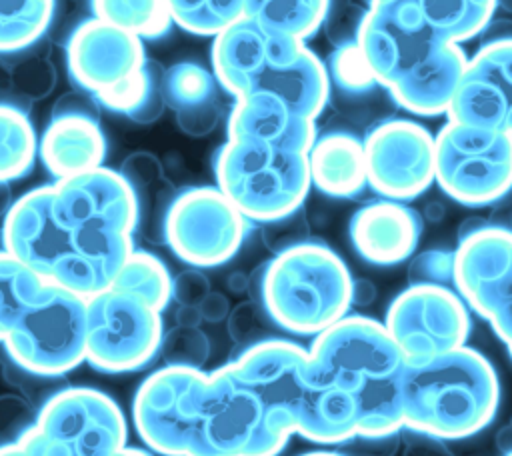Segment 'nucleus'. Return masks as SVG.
Listing matches in <instances>:
<instances>
[{"instance_id": "nucleus-1", "label": "nucleus", "mask_w": 512, "mask_h": 456, "mask_svg": "<svg viewBox=\"0 0 512 456\" xmlns=\"http://www.w3.org/2000/svg\"><path fill=\"white\" fill-rule=\"evenodd\" d=\"M138 204L112 168L58 178L16 198L2 222V248L34 272L90 298L110 288L134 250Z\"/></svg>"}, {"instance_id": "nucleus-2", "label": "nucleus", "mask_w": 512, "mask_h": 456, "mask_svg": "<svg viewBox=\"0 0 512 456\" xmlns=\"http://www.w3.org/2000/svg\"><path fill=\"white\" fill-rule=\"evenodd\" d=\"M314 376L348 392L358 408V436H384L404 428V354L386 326L368 316H344L310 350Z\"/></svg>"}, {"instance_id": "nucleus-3", "label": "nucleus", "mask_w": 512, "mask_h": 456, "mask_svg": "<svg viewBox=\"0 0 512 456\" xmlns=\"http://www.w3.org/2000/svg\"><path fill=\"white\" fill-rule=\"evenodd\" d=\"M212 72L234 98L266 92L316 120L330 102L326 64L294 36L240 18L214 36Z\"/></svg>"}, {"instance_id": "nucleus-4", "label": "nucleus", "mask_w": 512, "mask_h": 456, "mask_svg": "<svg viewBox=\"0 0 512 456\" xmlns=\"http://www.w3.org/2000/svg\"><path fill=\"white\" fill-rule=\"evenodd\" d=\"M404 428L440 440H460L492 422L500 384L492 364L474 348L406 362L402 376Z\"/></svg>"}, {"instance_id": "nucleus-5", "label": "nucleus", "mask_w": 512, "mask_h": 456, "mask_svg": "<svg viewBox=\"0 0 512 456\" xmlns=\"http://www.w3.org/2000/svg\"><path fill=\"white\" fill-rule=\"evenodd\" d=\"M74 82L108 110L150 124L164 112V70L146 58L142 38L100 18L74 28L66 44Z\"/></svg>"}, {"instance_id": "nucleus-6", "label": "nucleus", "mask_w": 512, "mask_h": 456, "mask_svg": "<svg viewBox=\"0 0 512 456\" xmlns=\"http://www.w3.org/2000/svg\"><path fill=\"white\" fill-rule=\"evenodd\" d=\"M290 434L292 420L268 410L228 364L208 374L198 370L186 456H276Z\"/></svg>"}, {"instance_id": "nucleus-7", "label": "nucleus", "mask_w": 512, "mask_h": 456, "mask_svg": "<svg viewBox=\"0 0 512 456\" xmlns=\"http://www.w3.org/2000/svg\"><path fill=\"white\" fill-rule=\"evenodd\" d=\"M350 290L344 260L326 244L308 240L264 264L258 302L282 330L316 336L346 316Z\"/></svg>"}, {"instance_id": "nucleus-8", "label": "nucleus", "mask_w": 512, "mask_h": 456, "mask_svg": "<svg viewBox=\"0 0 512 456\" xmlns=\"http://www.w3.org/2000/svg\"><path fill=\"white\" fill-rule=\"evenodd\" d=\"M214 176L240 214L260 224L298 210L312 186L308 152L248 140L218 148Z\"/></svg>"}, {"instance_id": "nucleus-9", "label": "nucleus", "mask_w": 512, "mask_h": 456, "mask_svg": "<svg viewBox=\"0 0 512 456\" xmlns=\"http://www.w3.org/2000/svg\"><path fill=\"white\" fill-rule=\"evenodd\" d=\"M8 360L38 378H58L84 362L86 298L46 284L40 298L4 336Z\"/></svg>"}, {"instance_id": "nucleus-10", "label": "nucleus", "mask_w": 512, "mask_h": 456, "mask_svg": "<svg viewBox=\"0 0 512 456\" xmlns=\"http://www.w3.org/2000/svg\"><path fill=\"white\" fill-rule=\"evenodd\" d=\"M434 150V180L452 200L488 206L512 190V134L448 120Z\"/></svg>"}, {"instance_id": "nucleus-11", "label": "nucleus", "mask_w": 512, "mask_h": 456, "mask_svg": "<svg viewBox=\"0 0 512 456\" xmlns=\"http://www.w3.org/2000/svg\"><path fill=\"white\" fill-rule=\"evenodd\" d=\"M32 428L46 456H114L128 440L120 406L108 394L86 386L50 394Z\"/></svg>"}, {"instance_id": "nucleus-12", "label": "nucleus", "mask_w": 512, "mask_h": 456, "mask_svg": "<svg viewBox=\"0 0 512 456\" xmlns=\"http://www.w3.org/2000/svg\"><path fill=\"white\" fill-rule=\"evenodd\" d=\"M162 316L144 302L106 288L86 298L84 360L110 374L144 368L160 348Z\"/></svg>"}, {"instance_id": "nucleus-13", "label": "nucleus", "mask_w": 512, "mask_h": 456, "mask_svg": "<svg viewBox=\"0 0 512 456\" xmlns=\"http://www.w3.org/2000/svg\"><path fill=\"white\" fill-rule=\"evenodd\" d=\"M246 230L248 220L218 186H196L174 196L164 222V242L180 260L212 268L238 252Z\"/></svg>"}, {"instance_id": "nucleus-14", "label": "nucleus", "mask_w": 512, "mask_h": 456, "mask_svg": "<svg viewBox=\"0 0 512 456\" xmlns=\"http://www.w3.org/2000/svg\"><path fill=\"white\" fill-rule=\"evenodd\" d=\"M388 334L406 362H420L466 344L470 316L464 300L448 286L410 284L388 306Z\"/></svg>"}, {"instance_id": "nucleus-15", "label": "nucleus", "mask_w": 512, "mask_h": 456, "mask_svg": "<svg viewBox=\"0 0 512 456\" xmlns=\"http://www.w3.org/2000/svg\"><path fill=\"white\" fill-rule=\"evenodd\" d=\"M368 184L388 200H412L434 180L436 150L428 128L406 118H386L364 136Z\"/></svg>"}, {"instance_id": "nucleus-16", "label": "nucleus", "mask_w": 512, "mask_h": 456, "mask_svg": "<svg viewBox=\"0 0 512 456\" xmlns=\"http://www.w3.org/2000/svg\"><path fill=\"white\" fill-rule=\"evenodd\" d=\"M198 368L164 366L138 386L132 418L140 438L162 456H186Z\"/></svg>"}, {"instance_id": "nucleus-17", "label": "nucleus", "mask_w": 512, "mask_h": 456, "mask_svg": "<svg viewBox=\"0 0 512 456\" xmlns=\"http://www.w3.org/2000/svg\"><path fill=\"white\" fill-rule=\"evenodd\" d=\"M448 120L512 134V40L484 44L468 58Z\"/></svg>"}, {"instance_id": "nucleus-18", "label": "nucleus", "mask_w": 512, "mask_h": 456, "mask_svg": "<svg viewBox=\"0 0 512 456\" xmlns=\"http://www.w3.org/2000/svg\"><path fill=\"white\" fill-rule=\"evenodd\" d=\"M368 8L394 26L440 44H460L492 20L496 0H370Z\"/></svg>"}, {"instance_id": "nucleus-19", "label": "nucleus", "mask_w": 512, "mask_h": 456, "mask_svg": "<svg viewBox=\"0 0 512 456\" xmlns=\"http://www.w3.org/2000/svg\"><path fill=\"white\" fill-rule=\"evenodd\" d=\"M420 234L422 216L398 200L386 198L364 204L350 218L354 250L378 266L404 262L418 246Z\"/></svg>"}, {"instance_id": "nucleus-20", "label": "nucleus", "mask_w": 512, "mask_h": 456, "mask_svg": "<svg viewBox=\"0 0 512 456\" xmlns=\"http://www.w3.org/2000/svg\"><path fill=\"white\" fill-rule=\"evenodd\" d=\"M228 140L262 142L308 152L316 140V122L274 94L256 92L234 98L226 122Z\"/></svg>"}, {"instance_id": "nucleus-21", "label": "nucleus", "mask_w": 512, "mask_h": 456, "mask_svg": "<svg viewBox=\"0 0 512 456\" xmlns=\"http://www.w3.org/2000/svg\"><path fill=\"white\" fill-rule=\"evenodd\" d=\"M468 56L458 44H442L426 62L388 88L394 102L418 116H438L448 106L462 80Z\"/></svg>"}, {"instance_id": "nucleus-22", "label": "nucleus", "mask_w": 512, "mask_h": 456, "mask_svg": "<svg viewBox=\"0 0 512 456\" xmlns=\"http://www.w3.org/2000/svg\"><path fill=\"white\" fill-rule=\"evenodd\" d=\"M38 152L56 180L68 178L102 166L106 138L98 118L52 116L38 142Z\"/></svg>"}, {"instance_id": "nucleus-23", "label": "nucleus", "mask_w": 512, "mask_h": 456, "mask_svg": "<svg viewBox=\"0 0 512 456\" xmlns=\"http://www.w3.org/2000/svg\"><path fill=\"white\" fill-rule=\"evenodd\" d=\"M164 100L178 128L194 138L210 134L222 116L218 80L198 62H176L164 70Z\"/></svg>"}, {"instance_id": "nucleus-24", "label": "nucleus", "mask_w": 512, "mask_h": 456, "mask_svg": "<svg viewBox=\"0 0 512 456\" xmlns=\"http://www.w3.org/2000/svg\"><path fill=\"white\" fill-rule=\"evenodd\" d=\"M310 182L326 196L352 198L368 184L364 142L346 130L316 136L308 150Z\"/></svg>"}, {"instance_id": "nucleus-25", "label": "nucleus", "mask_w": 512, "mask_h": 456, "mask_svg": "<svg viewBox=\"0 0 512 456\" xmlns=\"http://www.w3.org/2000/svg\"><path fill=\"white\" fill-rule=\"evenodd\" d=\"M328 0H244V18L256 26L306 40L322 28Z\"/></svg>"}, {"instance_id": "nucleus-26", "label": "nucleus", "mask_w": 512, "mask_h": 456, "mask_svg": "<svg viewBox=\"0 0 512 456\" xmlns=\"http://www.w3.org/2000/svg\"><path fill=\"white\" fill-rule=\"evenodd\" d=\"M110 288L162 312L172 298V276L166 264L152 252L132 250L116 272Z\"/></svg>"}, {"instance_id": "nucleus-27", "label": "nucleus", "mask_w": 512, "mask_h": 456, "mask_svg": "<svg viewBox=\"0 0 512 456\" xmlns=\"http://www.w3.org/2000/svg\"><path fill=\"white\" fill-rule=\"evenodd\" d=\"M38 140L22 106L0 104V182L28 174L36 160Z\"/></svg>"}, {"instance_id": "nucleus-28", "label": "nucleus", "mask_w": 512, "mask_h": 456, "mask_svg": "<svg viewBox=\"0 0 512 456\" xmlns=\"http://www.w3.org/2000/svg\"><path fill=\"white\" fill-rule=\"evenodd\" d=\"M54 0H0V54L32 46L48 28Z\"/></svg>"}, {"instance_id": "nucleus-29", "label": "nucleus", "mask_w": 512, "mask_h": 456, "mask_svg": "<svg viewBox=\"0 0 512 456\" xmlns=\"http://www.w3.org/2000/svg\"><path fill=\"white\" fill-rule=\"evenodd\" d=\"M92 12L138 38L164 36L172 24L166 0H92Z\"/></svg>"}, {"instance_id": "nucleus-30", "label": "nucleus", "mask_w": 512, "mask_h": 456, "mask_svg": "<svg viewBox=\"0 0 512 456\" xmlns=\"http://www.w3.org/2000/svg\"><path fill=\"white\" fill-rule=\"evenodd\" d=\"M170 20L198 36H216L244 18V0H166Z\"/></svg>"}, {"instance_id": "nucleus-31", "label": "nucleus", "mask_w": 512, "mask_h": 456, "mask_svg": "<svg viewBox=\"0 0 512 456\" xmlns=\"http://www.w3.org/2000/svg\"><path fill=\"white\" fill-rule=\"evenodd\" d=\"M326 62L330 92L336 90L340 96H346L348 100H360L368 98L380 88L378 80L364 62L356 44L334 48Z\"/></svg>"}, {"instance_id": "nucleus-32", "label": "nucleus", "mask_w": 512, "mask_h": 456, "mask_svg": "<svg viewBox=\"0 0 512 456\" xmlns=\"http://www.w3.org/2000/svg\"><path fill=\"white\" fill-rule=\"evenodd\" d=\"M10 72H12V88H14L16 104L38 102L48 94H52V90L56 88V80H58L56 68L50 62V58L42 54H28L20 58L10 66Z\"/></svg>"}, {"instance_id": "nucleus-33", "label": "nucleus", "mask_w": 512, "mask_h": 456, "mask_svg": "<svg viewBox=\"0 0 512 456\" xmlns=\"http://www.w3.org/2000/svg\"><path fill=\"white\" fill-rule=\"evenodd\" d=\"M158 354L166 366L200 370L210 356V340L200 328L174 326L162 334Z\"/></svg>"}, {"instance_id": "nucleus-34", "label": "nucleus", "mask_w": 512, "mask_h": 456, "mask_svg": "<svg viewBox=\"0 0 512 456\" xmlns=\"http://www.w3.org/2000/svg\"><path fill=\"white\" fill-rule=\"evenodd\" d=\"M272 324L274 322L264 310V306L252 298L230 308L226 318L228 336L234 344L244 348L272 338Z\"/></svg>"}, {"instance_id": "nucleus-35", "label": "nucleus", "mask_w": 512, "mask_h": 456, "mask_svg": "<svg viewBox=\"0 0 512 456\" xmlns=\"http://www.w3.org/2000/svg\"><path fill=\"white\" fill-rule=\"evenodd\" d=\"M366 14L368 6L358 0H328V10L322 22L328 42L334 48L356 44Z\"/></svg>"}, {"instance_id": "nucleus-36", "label": "nucleus", "mask_w": 512, "mask_h": 456, "mask_svg": "<svg viewBox=\"0 0 512 456\" xmlns=\"http://www.w3.org/2000/svg\"><path fill=\"white\" fill-rule=\"evenodd\" d=\"M260 236H262V244L274 256L308 242L310 240V224H308V216H306L304 208L300 206L298 210H294L286 216L262 222Z\"/></svg>"}, {"instance_id": "nucleus-37", "label": "nucleus", "mask_w": 512, "mask_h": 456, "mask_svg": "<svg viewBox=\"0 0 512 456\" xmlns=\"http://www.w3.org/2000/svg\"><path fill=\"white\" fill-rule=\"evenodd\" d=\"M410 284H436L448 286L454 282V250H424L408 264Z\"/></svg>"}, {"instance_id": "nucleus-38", "label": "nucleus", "mask_w": 512, "mask_h": 456, "mask_svg": "<svg viewBox=\"0 0 512 456\" xmlns=\"http://www.w3.org/2000/svg\"><path fill=\"white\" fill-rule=\"evenodd\" d=\"M36 422L32 404L14 392L0 394V442H16Z\"/></svg>"}, {"instance_id": "nucleus-39", "label": "nucleus", "mask_w": 512, "mask_h": 456, "mask_svg": "<svg viewBox=\"0 0 512 456\" xmlns=\"http://www.w3.org/2000/svg\"><path fill=\"white\" fill-rule=\"evenodd\" d=\"M118 172L132 190L164 178L162 162L158 160V156H154L152 152H144V150L128 154L122 160Z\"/></svg>"}, {"instance_id": "nucleus-40", "label": "nucleus", "mask_w": 512, "mask_h": 456, "mask_svg": "<svg viewBox=\"0 0 512 456\" xmlns=\"http://www.w3.org/2000/svg\"><path fill=\"white\" fill-rule=\"evenodd\" d=\"M210 292L208 276L198 268H188L172 278V298L184 306H198Z\"/></svg>"}, {"instance_id": "nucleus-41", "label": "nucleus", "mask_w": 512, "mask_h": 456, "mask_svg": "<svg viewBox=\"0 0 512 456\" xmlns=\"http://www.w3.org/2000/svg\"><path fill=\"white\" fill-rule=\"evenodd\" d=\"M346 444L352 456H394L400 446V432L384 436H356Z\"/></svg>"}, {"instance_id": "nucleus-42", "label": "nucleus", "mask_w": 512, "mask_h": 456, "mask_svg": "<svg viewBox=\"0 0 512 456\" xmlns=\"http://www.w3.org/2000/svg\"><path fill=\"white\" fill-rule=\"evenodd\" d=\"M98 102L88 92H68L52 106V116H90L98 118Z\"/></svg>"}, {"instance_id": "nucleus-43", "label": "nucleus", "mask_w": 512, "mask_h": 456, "mask_svg": "<svg viewBox=\"0 0 512 456\" xmlns=\"http://www.w3.org/2000/svg\"><path fill=\"white\" fill-rule=\"evenodd\" d=\"M402 456H454V454L444 444V440L430 434L412 432L406 440Z\"/></svg>"}, {"instance_id": "nucleus-44", "label": "nucleus", "mask_w": 512, "mask_h": 456, "mask_svg": "<svg viewBox=\"0 0 512 456\" xmlns=\"http://www.w3.org/2000/svg\"><path fill=\"white\" fill-rule=\"evenodd\" d=\"M202 322H210V324H218L222 320L228 318L230 312V302L222 292H208L206 298L198 304Z\"/></svg>"}, {"instance_id": "nucleus-45", "label": "nucleus", "mask_w": 512, "mask_h": 456, "mask_svg": "<svg viewBox=\"0 0 512 456\" xmlns=\"http://www.w3.org/2000/svg\"><path fill=\"white\" fill-rule=\"evenodd\" d=\"M0 456H46L34 428L26 430L16 442L0 444Z\"/></svg>"}, {"instance_id": "nucleus-46", "label": "nucleus", "mask_w": 512, "mask_h": 456, "mask_svg": "<svg viewBox=\"0 0 512 456\" xmlns=\"http://www.w3.org/2000/svg\"><path fill=\"white\" fill-rule=\"evenodd\" d=\"M478 36H480V46L512 40V20L510 18H492L482 28V32Z\"/></svg>"}, {"instance_id": "nucleus-47", "label": "nucleus", "mask_w": 512, "mask_h": 456, "mask_svg": "<svg viewBox=\"0 0 512 456\" xmlns=\"http://www.w3.org/2000/svg\"><path fill=\"white\" fill-rule=\"evenodd\" d=\"M376 286L368 278H352V290H350V302L354 306H370L376 300Z\"/></svg>"}, {"instance_id": "nucleus-48", "label": "nucleus", "mask_w": 512, "mask_h": 456, "mask_svg": "<svg viewBox=\"0 0 512 456\" xmlns=\"http://www.w3.org/2000/svg\"><path fill=\"white\" fill-rule=\"evenodd\" d=\"M174 320H176V326H184V328H200V324H202L198 306L178 304V308L174 312Z\"/></svg>"}, {"instance_id": "nucleus-49", "label": "nucleus", "mask_w": 512, "mask_h": 456, "mask_svg": "<svg viewBox=\"0 0 512 456\" xmlns=\"http://www.w3.org/2000/svg\"><path fill=\"white\" fill-rule=\"evenodd\" d=\"M14 88H12V72L10 64L0 60V104H14Z\"/></svg>"}, {"instance_id": "nucleus-50", "label": "nucleus", "mask_w": 512, "mask_h": 456, "mask_svg": "<svg viewBox=\"0 0 512 456\" xmlns=\"http://www.w3.org/2000/svg\"><path fill=\"white\" fill-rule=\"evenodd\" d=\"M226 288L232 292V294H246L250 290V274H244L240 270L228 274L226 278Z\"/></svg>"}, {"instance_id": "nucleus-51", "label": "nucleus", "mask_w": 512, "mask_h": 456, "mask_svg": "<svg viewBox=\"0 0 512 456\" xmlns=\"http://www.w3.org/2000/svg\"><path fill=\"white\" fill-rule=\"evenodd\" d=\"M488 224H490V222L484 220V218H466V220L460 224V228H458V238L462 240V238H466V236L478 232L480 228H484V226H488Z\"/></svg>"}, {"instance_id": "nucleus-52", "label": "nucleus", "mask_w": 512, "mask_h": 456, "mask_svg": "<svg viewBox=\"0 0 512 456\" xmlns=\"http://www.w3.org/2000/svg\"><path fill=\"white\" fill-rule=\"evenodd\" d=\"M496 446L502 454H508L512 452V418L510 422L496 434Z\"/></svg>"}, {"instance_id": "nucleus-53", "label": "nucleus", "mask_w": 512, "mask_h": 456, "mask_svg": "<svg viewBox=\"0 0 512 456\" xmlns=\"http://www.w3.org/2000/svg\"><path fill=\"white\" fill-rule=\"evenodd\" d=\"M12 206V190L10 182H0V216H6V212Z\"/></svg>"}, {"instance_id": "nucleus-54", "label": "nucleus", "mask_w": 512, "mask_h": 456, "mask_svg": "<svg viewBox=\"0 0 512 456\" xmlns=\"http://www.w3.org/2000/svg\"><path fill=\"white\" fill-rule=\"evenodd\" d=\"M444 212L446 210H444V206L440 202H430L426 206V210H424V218L430 220V222H438V220L444 218Z\"/></svg>"}, {"instance_id": "nucleus-55", "label": "nucleus", "mask_w": 512, "mask_h": 456, "mask_svg": "<svg viewBox=\"0 0 512 456\" xmlns=\"http://www.w3.org/2000/svg\"><path fill=\"white\" fill-rule=\"evenodd\" d=\"M114 456H150L148 452H144V450H140V448H130V446H124L118 454H114Z\"/></svg>"}, {"instance_id": "nucleus-56", "label": "nucleus", "mask_w": 512, "mask_h": 456, "mask_svg": "<svg viewBox=\"0 0 512 456\" xmlns=\"http://www.w3.org/2000/svg\"><path fill=\"white\" fill-rule=\"evenodd\" d=\"M496 6H500L504 12L512 14V0H496Z\"/></svg>"}, {"instance_id": "nucleus-57", "label": "nucleus", "mask_w": 512, "mask_h": 456, "mask_svg": "<svg viewBox=\"0 0 512 456\" xmlns=\"http://www.w3.org/2000/svg\"><path fill=\"white\" fill-rule=\"evenodd\" d=\"M302 456H346V454H338V452H308Z\"/></svg>"}, {"instance_id": "nucleus-58", "label": "nucleus", "mask_w": 512, "mask_h": 456, "mask_svg": "<svg viewBox=\"0 0 512 456\" xmlns=\"http://www.w3.org/2000/svg\"><path fill=\"white\" fill-rule=\"evenodd\" d=\"M6 358H8V354H6V346H4V342H2V338H0V364H2Z\"/></svg>"}, {"instance_id": "nucleus-59", "label": "nucleus", "mask_w": 512, "mask_h": 456, "mask_svg": "<svg viewBox=\"0 0 512 456\" xmlns=\"http://www.w3.org/2000/svg\"><path fill=\"white\" fill-rule=\"evenodd\" d=\"M358 2H362V4H366V6L370 4V0H358Z\"/></svg>"}, {"instance_id": "nucleus-60", "label": "nucleus", "mask_w": 512, "mask_h": 456, "mask_svg": "<svg viewBox=\"0 0 512 456\" xmlns=\"http://www.w3.org/2000/svg\"><path fill=\"white\" fill-rule=\"evenodd\" d=\"M504 456H512V452H508V454H504Z\"/></svg>"}]
</instances>
